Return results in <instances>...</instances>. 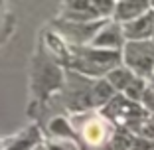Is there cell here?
<instances>
[{
	"instance_id": "6da1fadb",
	"label": "cell",
	"mask_w": 154,
	"mask_h": 150,
	"mask_svg": "<svg viewBox=\"0 0 154 150\" xmlns=\"http://www.w3.org/2000/svg\"><path fill=\"white\" fill-rule=\"evenodd\" d=\"M125 59L131 69H134L138 75H148L154 67V46L146 41H128Z\"/></svg>"
},
{
	"instance_id": "7a4b0ae2",
	"label": "cell",
	"mask_w": 154,
	"mask_h": 150,
	"mask_svg": "<svg viewBox=\"0 0 154 150\" xmlns=\"http://www.w3.org/2000/svg\"><path fill=\"white\" fill-rule=\"evenodd\" d=\"M81 136L91 148H101L111 140V128L109 123L101 117H93L89 121H85L81 127Z\"/></svg>"
},
{
	"instance_id": "3957f363",
	"label": "cell",
	"mask_w": 154,
	"mask_h": 150,
	"mask_svg": "<svg viewBox=\"0 0 154 150\" xmlns=\"http://www.w3.org/2000/svg\"><path fill=\"white\" fill-rule=\"evenodd\" d=\"M154 16L152 14H144L142 18H134L132 22H127L125 24V30L122 32L127 34L128 40H144L148 34L154 32Z\"/></svg>"
},
{
	"instance_id": "277c9868",
	"label": "cell",
	"mask_w": 154,
	"mask_h": 150,
	"mask_svg": "<svg viewBox=\"0 0 154 150\" xmlns=\"http://www.w3.org/2000/svg\"><path fill=\"white\" fill-rule=\"evenodd\" d=\"M148 10V4L146 2H127V4H119L117 6V12H119V18L125 20V22H128V20L132 18L131 14L134 12L138 18H140V14L146 12Z\"/></svg>"
},
{
	"instance_id": "5b68a950",
	"label": "cell",
	"mask_w": 154,
	"mask_h": 150,
	"mask_svg": "<svg viewBox=\"0 0 154 150\" xmlns=\"http://www.w3.org/2000/svg\"><path fill=\"white\" fill-rule=\"evenodd\" d=\"M132 73L128 71V69H115L113 73H109V81H111V85H115L117 89H127L128 85L132 83Z\"/></svg>"
},
{
	"instance_id": "8992f818",
	"label": "cell",
	"mask_w": 154,
	"mask_h": 150,
	"mask_svg": "<svg viewBox=\"0 0 154 150\" xmlns=\"http://www.w3.org/2000/svg\"><path fill=\"white\" fill-rule=\"evenodd\" d=\"M111 87L107 85V83H99V85L95 87V89H93V99L97 101V103H103V101H109V97H111Z\"/></svg>"
},
{
	"instance_id": "52a82bcc",
	"label": "cell",
	"mask_w": 154,
	"mask_h": 150,
	"mask_svg": "<svg viewBox=\"0 0 154 150\" xmlns=\"http://www.w3.org/2000/svg\"><path fill=\"white\" fill-rule=\"evenodd\" d=\"M142 85H144V83H142V79L134 77V79H132V83H131V85L127 87V89H125V93H127V95L131 97V99H140Z\"/></svg>"
},
{
	"instance_id": "ba28073f",
	"label": "cell",
	"mask_w": 154,
	"mask_h": 150,
	"mask_svg": "<svg viewBox=\"0 0 154 150\" xmlns=\"http://www.w3.org/2000/svg\"><path fill=\"white\" fill-rule=\"evenodd\" d=\"M152 83H154V77H152ZM152 91H154V85H152Z\"/></svg>"
},
{
	"instance_id": "9c48e42d",
	"label": "cell",
	"mask_w": 154,
	"mask_h": 150,
	"mask_svg": "<svg viewBox=\"0 0 154 150\" xmlns=\"http://www.w3.org/2000/svg\"><path fill=\"white\" fill-rule=\"evenodd\" d=\"M152 36H154V32H152Z\"/></svg>"
}]
</instances>
